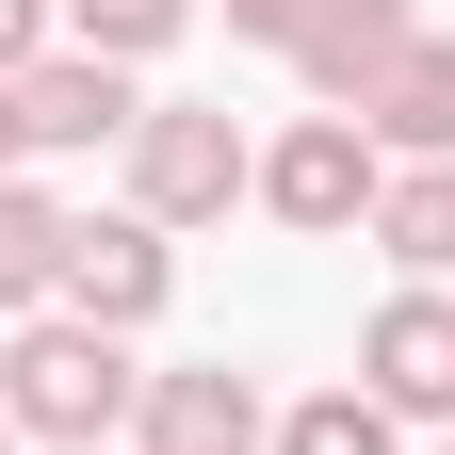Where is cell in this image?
Returning <instances> with one entry per match:
<instances>
[{"label": "cell", "mask_w": 455, "mask_h": 455, "mask_svg": "<svg viewBox=\"0 0 455 455\" xmlns=\"http://www.w3.org/2000/svg\"><path fill=\"white\" fill-rule=\"evenodd\" d=\"M131 407H147V358H131V341H98L82 309L0 325V423H17L33 455H114Z\"/></svg>", "instance_id": "6da1fadb"}, {"label": "cell", "mask_w": 455, "mask_h": 455, "mask_svg": "<svg viewBox=\"0 0 455 455\" xmlns=\"http://www.w3.org/2000/svg\"><path fill=\"white\" fill-rule=\"evenodd\" d=\"M114 163H131V196H114V212H147L163 244H180V228H228V212L260 196V147H244V114H228V98H147V131L114 147Z\"/></svg>", "instance_id": "7a4b0ae2"}, {"label": "cell", "mask_w": 455, "mask_h": 455, "mask_svg": "<svg viewBox=\"0 0 455 455\" xmlns=\"http://www.w3.org/2000/svg\"><path fill=\"white\" fill-rule=\"evenodd\" d=\"M374 196H390V163H374V131H358V114H293V131L260 147V212L293 228V244L374 228Z\"/></svg>", "instance_id": "3957f363"}, {"label": "cell", "mask_w": 455, "mask_h": 455, "mask_svg": "<svg viewBox=\"0 0 455 455\" xmlns=\"http://www.w3.org/2000/svg\"><path fill=\"white\" fill-rule=\"evenodd\" d=\"M163 293H180V244H163L147 212H82V228H66V309H82L98 341H147Z\"/></svg>", "instance_id": "277c9868"}, {"label": "cell", "mask_w": 455, "mask_h": 455, "mask_svg": "<svg viewBox=\"0 0 455 455\" xmlns=\"http://www.w3.org/2000/svg\"><path fill=\"white\" fill-rule=\"evenodd\" d=\"M358 390L390 423H455V293H407V276H390L374 325H358Z\"/></svg>", "instance_id": "5b68a950"}, {"label": "cell", "mask_w": 455, "mask_h": 455, "mask_svg": "<svg viewBox=\"0 0 455 455\" xmlns=\"http://www.w3.org/2000/svg\"><path fill=\"white\" fill-rule=\"evenodd\" d=\"M131 455H276V407H260V374H228V358H180V374H147V407H131Z\"/></svg>", "instance_id": "8992f818"}, {"label": "cell", "mask_w": 455, "mask_h": 455, "mask_svg": "<svg viewBox=\"0 0 455 455\" xmlns=\"http://www.w3.org/2000/svg\"><path fill=\"white\" fill-rule=\"evenodd\" d=\"M17 131H33V163L131 147V131H147V82H131V66H98V49H49V66L17 82Z\"/></svg>", "instance_id": "52a82bcc"}, {"label": "cell", "mask_w": 455, "mask_h": 455, "mask_svg": "<svg viewBox=\"0 0 455 455\" xmlns=\"http://www.w3.org/2000/svg\"><path fill=\"white\" fill-rule=\"evenodd\" d=\"M358 131H374V163H455V33L390 49V66L358 82Z\"/></svg>", "instance_id": "ba28073f"}, {"label": "cell", "mask_w": 455, "mask_h": 455, "mask_svg": "<svg viewBox=\"0 0 455 455\" xmlns=\"http://www.w3.org/2000/svg\"><path fill=\"white\" fill-rule=\"evenodd\" d=\"M407 33H423V0H325V17H309V49H293V82H309L325 114H358V82H374Z\"/></svg>", "instance_id": "9c48e42d"}, {"label": "cell", "mask_w": 455, "mask_h": 455, "mask_svg": "<svg viewBox=\"0 0 455 455\" xmlns=\"http://www.w3.org/2000/svg\"><path fill=\"white\" fill-rule=\"evenodd\" d=\"M358 244L407 276V293H439V276H455V163H390V196H374Z\"/></svg>", "instance_id": "30bf717a"}, {"label": "cell", "mask_w": 455, "mask_h": 455, "mask_svg": "<svg viewBox=\"0 0 455 455\" xmlns=\"http://www.w3.org/2000/svg\"><path fill=\"white\" fill-rule=\"evenodd\" d=\"M66 196L49 180H0V325H33V309H66Z\"/></svg>", "instance_id": "8fae6325"}, {"label": "cell", "mask_w": 455, "mask_h": 455, "mask_svg": "<svg viewBox=\"0 0 455 455\" xmlns=\"http://www.w3.org/2000/svg\"><path fill=\"white\" fill-rule=\"evenodd\" d=\"M276 455H407V423L341 374V390H293V407H276Z\"/></svg>", "instance_id": "7c38bea8"}, {"label": "cell", "mask_w": 455, "mask_h": 455, "mask_svg": "<svg viewBox=\"0 0 455 455\" xmlns=\"http://www.w3.org/2000/svg\"><path fill=\"white\" fill-rule=\"evenodd\" d=\"M196 33V0H66V49H98V66H163V49H180Z\"/></svg>", "instance_id": "4fadbf2b"}, {"label": "cell", "mask_w": 455, "mask_h": 455, "mask_svg": "<svg viewBox=\"0 0 455 455\" xmlns=\"http://www.w3.org/2000/svg\"><path fill=\"white\" fill-rule=\"evenodd\" d=\"M49 49H66V0H0V82H33Z\"/></svg>", "instance_id": "5bb4252c"}, {"label": "cell", "mask_w": 455, "mask_h": 455, "mask_svg": "<svg viewBox=\"0 0 455 455\" xmlns=\"http://www.w3.org/2000/svg\"><path fill=\"white\" fill-rule=\"evenodd\" d=\"M309 17H325V0H228V33H244V49H309Z\"/></svg>", "instance_id": "9a60e30c"}, {"label": "cell", "mask_w": 455, "mask_h": 455, "mask_svg": "<svg viewBox=\"0 0 455 455\" xmlns=\"http://www.w3.org/2000/svg\"><path fill=\"white\" fill-rule=\"evenodd\" d=\"M0 180H33V131H17V82H0Z\"/></svg>", "instance_id": "2e32d148"}, {"label": "cell", "mask_w": 455, "mask_h": 455, "mask_svg": "<svg viewBox=\"0 0 455 455\" xmlns=\"http://www.w3.org/2000/svg\"><path fill=\"white\" fill-rule=\"evenodd\" d=\"M0 455H33V439H17V423H0Z\"/></svg>", "instance_id": "e0dca14e"}, {"label": "cell", "mask_w": 455, "mask_h": 455, "mask_svg": "<svg viewBox=\"0 0 455 455\" xmlns=\"http://www.w3.org/2000/svg\"><path fill=\"white\" fill-rule=\"evenodd\" d=\"M439 455H455V439H439Z\"/></svg>", "instance_id": "ac0fdd59"}]
</instances>
